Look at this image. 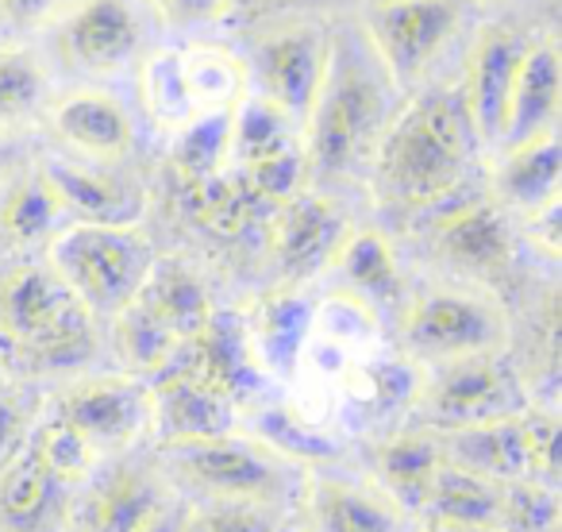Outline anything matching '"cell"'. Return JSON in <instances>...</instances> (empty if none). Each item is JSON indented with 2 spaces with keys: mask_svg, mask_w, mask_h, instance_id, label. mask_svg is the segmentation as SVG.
<instances>
[{
  "mask_svg": "<svg viewBox=\"0 0 562 532\" xmlns=\"http://www.w3.org/2000/svg\"><path fill=\"white\" fill-rule=\"evenodd\" d=\"M559 93H562V63L554 40L551 35H539V40L524 43L513 89H508L501 151L520 147V143H531L539 135H551L554 120H559Z\"/></svg>",
  "mask_w": 562,
  "mask_h": 532,
  "instance_id": "17",
  "label": "cell"
},
{
  "mask_svg": "<svg viewBox=\"0 0 562 532\" xmlns=\"http://www.w3.org/2000/svg\"><path fill=\"white\" fill-rule=\"evenodd\" d=\"M66 212L58 204L50 181L43 178V170H32L24 178H12V186L4 189V204H0V232L12 247H35V243H50V235L58 232Z\"/></svg>",
  "mask_w": 562,
  "mask_h": 532,
  "instance_id": "31",
  "label": "cell"
},
{
  "mask_svg": "<svg viewBox=\"0 0 562 532\" xmlns=\"http://www.w3.org/2000/svg\"><path fill=\"white\" fill-rule=\"evenodd\" d=\"M47 101V74L27 47H0V132L24 124Z\"/></svg>",
  "mask_w": 562,
  "mask_h": 532,
  "instance_id": "35",
  "label": "cell"
},
{
  "mask_svg": "<svg viewBox=\"0 0 562 532\" xmlns=\"http://www.w3.org/2000/svg\"><path fill=\"white\" fill-rule=\"evenodd\" d=\"M55 43L81 74H116L135 58L143 27L127 0H78L58 16Z\"/></svg>",
  "mask_w": 562,
  "mask_h": 532,
  "instance_id": "10",
  "label": "cell"
},
{
  "mask_svg": "<svg viewBox=\"0 0 562 532\" xmlns=\"http://www.w3.org/2000/svg\"><path fill=\"white\" fill-rule=\"evenodd\" d=\"M459 27L454 0H378L367 12V43L390 86H413Z\"/></svg>",
  "mask_w": 562,
  "mask_h": 532,
  "instance_id": "8",
  "label": "cell"
},
{
  "mask_svg": "<svg viewBox=\"0 0 562 532\" xmlns=\"http://www.w3.org/2000/svg\"><path fill=\"white\" fill-rule=\"evenodd\" d=\"M227 140H232V109L201 112L189 124H181L170 143V163L178 170V178L186 186H196V181L224 174Z\"/></svg>",
  "mask_w": 562,
  "mask_h": 532,
  "instance_id": "33",
  "label": "cell"
},
{
  "mask_svg": "<svg viewBox=\"0 0 562 532\" xmlns=\"http://www.w3.org/2000/svg\"><path fill=\"white\" fill-rule=\"evenodd\" d=\"M4 352H9V347H4V340H0V359H4Z\"/></svg>",
  "mask_w": 562,
  "mask_h": 532,
  "instance_id": "50",
  "label": "cell"
},
{
  "mask_svg": "<svg viewBox=\"0 0 562 532\" xmlns=\"http://www.w3.org/2000/svg\"><path fill=\"white\" fill-rule=\"evenodd\" d=\"M58 4H63V0H0V16L16 27H32V24H43Z\"/></svg>",
  "mask_w": 562,
  "mask_h": 532,
  "instance_id": "44",
  "label": "cell"
},
{
  "mask_svg": "<svg viewBox=\"0 0 562 532\" xmlns=\"http://www.w3.org/2000/svg\"><path fill=\"white\" fill-rule=\"evenodd\" d=\"M293 147H305V140H301V128L290 117H281L258 93H243L235 101L232 140H227V163H235V170H247V166L266 163V158Z\"/></svg>",
  "mask_w": 562,
  "mask_h": 532,
  "instance_id": "30",
  "label": "cell"
},
{
  "mask_svg": "<svg viewBox=\"0 0 562 532\" xmlns=\"http://www.w3.org/2000/svg\"><path fill=\"white\" fill-rule=\"evenodd\" d=\"M324 66H328V40L321 32L290 27V32L270 35L255 58L258 97L270 101L281 117H290L297 128H305L316 89H321Z\"/></svg>",
  "mask_w": 562,
  "mask_h": 532,
  "instance_id": "11",
  "label": "cell"
},
{
  "mask_svg": "<svg viewBox=\"0 0 562 532\" xmlns=\"http://www.w3.org/2000/svg\"><path fill=\"white\" fill-rule=\"evenodd\" d=\"M347 240V220L336 201L324 193H293L273 212L270 247L278 266L290 278H313L328 270L336 251Z\"/></svg>",
  "mask_w": 562,
  "mask_h": 532,
  "instance_id": "13",
  "label": "cell"
},
{
  "mask_svg": "<svg viewBox=\"0 0 562 532\" xmlns=\"http://www.w3.org/2000/svg\"><path fill=\"white\" fill-rule=\"evenodd\" d=\"M135 298H139L181 344H189L212 317V301H209V293H204L201 278H196L186 263H173V258L170 263H158L155 258L147 282H143V290L135 293Z\"/></svg>",
  "mask_w": 562,
  "mask_h": 532,
  "instance_id": "29",
  "label": "cell"
},
{
  "mask_svg": "<svg viewBox=\"0 0 562 532\" xmlns=\"http://www.w3.org/2000/svg\"><path fill=\"white\" fill-rule=\"evenodd\" d=\"M40 170L50 181L70 224H139L143 209H147L143 189L112 174L109 166L47 158Z\"/></svg>",
  "mask_w": 562,
  "mask_h": 532,
  "instance_id": "16",
  "label": "cell"
},
{
  "mask_svg": "<svg viewBox=\"0 0 562 532\" xmlns=\"http://www.w3.org/2000/svg\"><path fill=\"white\" fill-rule=\"evenodd\" d=\"M416 517H420V524H497L501 483L443 459Z\"/></svg>",
  "mask_w": 562,
  "mask_h": 532,
  "instance_id": "27",
  "label": "cell"
},
{
  "mask_svg": "<svg viewBox=\"0 0 562 532\" xmlns=\"http://www.w3.org/2000/svg\"><path fill=\"white\" fill-rule=\"evenodd\" d=\"M166 513V494L147 470H112L78 509L74 532H143Z\"/></svg>",
  "mask_w": 562,
  "mask_h": 532,
  "instance_id": "23",
  "label": "cell"
},
{
  "mask_svg": "<svg viewBox=\"0 0 562 532\" xmlns=\"http://www.w3.org/2000/svg\"><path fill=\"white\" fill-rule=\"evenodd\" d=\"M258 440L285 459H328V455H336V444L290 409H266L258 417Z\"/></svg>",
  "mask_w": 562,
  "mask_h": 532,
  "instance_id": "38",
  "label": "cell"
},
{
  "mask_svg": "<svg viewBox=\"0 0 562 532\" xmlns=\"http://www.w3.org/2000/svg\"><path fill=\"white\" fill-rule=\"evenodd\" d=\"M559 201H551L547 209H539V212H531L528 217V235H531V243H536L539 251H543L547 258H554L559 255Z\"/></svg>",
  "mask_w": 562,
  "mask_h": 532,
  "instance_id": "43",
  "label": "cell"
},
{
  "mask_svg": "<svg viewBox=\"0 0 562 532\" xmlns=\"http://www.w3.org/2000/svg\"><path fill=\"white\" fill-rule=\"evenodd\" d=\"M47 266L93 317H116L147 282L155 247L139 224H66L50 235Z\"/></svg>",
  "mask_w": 562,
  "mask_h": 532,
  "instance_id": "4",
  "label": "cell"
},
{
  "mask_svg": "<svg viewBox=\"0 0 562 532\" xmlns=\"http://www.w3.org/2000/svg\"><path fill=\"white\" fill-rule=\"evenodd\" d=\"M170 532H273V521L262 506H239V501H216L196 513H178Z\"/></svg>",
  "mask_w": 562,
  "mask_h": 532,
  "instance_id": "39",
  "label": "cell"
},
{
  "mask_svg": "<svg viewBox=\"0 0 562 532\" xmlns=\"http://www.w3.org/2000/svg\"><path fill=\"white\" fill-rule=\"evenodd\" d=\"M420 409L443 432L520 417L528 406H524L520 378L513 375V367L497 352H490L439 363V375L420 386Z\"/></svg>",
  "mask_w": 562,
  "mask_h": 532,
  "instance_id": "7",
  "label": "cell"
},
{
  "mask_svg": "<svg viewBox=\"0 0 562 532\" xmlns=\"http://www.w3.org/2000/svg\"><path fill=\"white\" fill-rule=\"evenodd\" d=\"M524 447H528V478L559 486V421L543 409H524Z\"/></svg>",
  "mask_w": 562,
  "mask_h": 532,
  "instance_id": "40",
  "label": "cell"
},
{
  "mask_svg": "<svg viewBox=\"0 0 562 532\" xmlns=\"http://www.w3.org/2000/svg\"><path fill=\"white\" fill-rule=\"evenodd\" d=\"M447 532H505L501 524H443Z\"/></svg>",
  "mask_w": 562,
  "mask_h": 532,
  "instance_id": "46",
  "label": "cell"
},
{
  "mask_svg": "<svg viewBox=\"0 0 562 532\" xmlns=\"http://www.w3.org/2000/svg\"><path fill=\"white\" fill-rule=\"evenodd\" d=\"M178 363L209 386H216L220 394H227L232 401L255 394L258 378H262V367L250 352L247 321L235 313H212L209 324L178 352Z\"/></svg>",
  "mask_w": 562,
  "mask_h": 532,
  "instance_id": "20",
  "label": "cell"
},
{
  "mask_svg": "<svg viewBox=\"0 0 562 532\" xmlns=\"http://www.w3.org/2000/svg\"><path fill=\"white\" fill-rule=\"evenodd\" d=\"M16 163H20L16 140H12L9 132H0V193L12 186V178H16Z\"/></svg>",
  "mask_w": 562,
  "mask_h": 532,
  "instance_id": "45",
  "label": "cell"
},
{
  "mask_svg": "<svg viewBox=\"0 0 562 532\" xmlns=\"http://www.w3.org/2000/svg\"><path fill=\"white\" fill-rule=\"evenodd\" d=\"M385 124H390V81L378 78V63L351 47L328 43V66L301 128L308 170L321 178L351 174L374 155Z\"/></svg>",
  "mask_w": 562,
  "mask_h": 532,
  "instance_id": "2",
  "label": "cell"
},
{
  "mask_svg": "<svg viewBox=\"0 0 562 532\" xmlns=\"http://www.w3.org/2000/svg\"><path fill=\"white\" fill-rule=\"evenodd\" d=\"M27 417H24V406H20V394L12 386H0V467L16 452L20 444L27 440Z\"/></svg>",
  "mask_w": 562,
  "mask_h": 532,
  "instance_id": "42",
  "label": "cell"
},
{
  "mask_svg": "<svg viewBox=\"0 0 562 532\" xmlns=\"http://www.w3.org/2000/svg\"><path fill=\"white\" fill-rule=\"evenodd\" d=\"M474 132L459 93L424 89L393 112L374 143V186L401 209H439L470 181Z\"/></svg>",
  "mask_w": 562,
  "mask_h": 532,
  "instance_id": "1",
  "label": "cell"
},
{
  "mask_svg": "<svg viewBox=\"0 0 562 532\" xmlns=\"http://www.w3.org/2000/svg\"><path fill=\"white\" fill-rule=\"evenodd\" d=\"M405 347L416 359L451 363L490 355L505 344V317L474 290H428L405 309Z\"/></svg>",
  "mask_w": 562,
  "mask_h": 532,
  "instance_id": "6",
  "label": "cell"
},
{
  "mask_svg": "<svg viewBox=\"0 0 562 532\" xmlns=\"http://www.w3.org/2000/svg\"><path fill=\"white\" fill-rule=\"evenodd\" d=\"M150 424L162 432V444L227 436L235 424V401L173 359L158 370L150 390Z\"/></svg>",
  "mask_w": 562,
  "mask_h": 532,
  "instance_id": "14",
  "label": "cell"
},
{
  "mask_svg": "<svg viewBox=\"0 0 562 532\" xmlns=\"http://www.w3.org/2000/svg\"><path fill=\"white\" fill-rule=\"evenodd\" d=\"M416 532H447V529H443V524H420Z\"/></svg>",
  "mask_w": 562,
  "mask_h": 532,
  "instance_id": "49",
  "label": "cell"
},
{
  "mask_svg": "<svg viewBox=\"0 0 562 532\" xmlns=\"http://www.w3.org/2000/svg\"><path fill=\"white\" fill-rule=\"evenodd\" d=\"M559 178H562V147L559 135H539L520 147H505V158L497 166V197L508 209L531 212L547 209L559 201Z\"/></svg>",
  "mask_w": 562,
  "mask_h": 532,
  "instance_id": "25",
  "label": "cell"
},
{
  "mask_svg": "<svg viewBox=\"0 0 562 532\" xmlns=\"http://www.w3.org/2000/svg\"><path fill=\"white\" fill-rule=\"evenodd\" d=\"M413 517L378 483L324 475L305 490L308 532H408Z\"/></svg>",
  "mask_w": 562,
  "mask_h": 532,
  "instance_id": "18",
  "label": "cell"
},
{
  "mask_svg": "<svg viewBox=\"0 0 562 532\" xmlns=\"http://www.w3.org/2000/svg\"><path fill=\"white\" fill-rule=\"evenodd\" d=\"M97 317L47 263H20L0 275V340L43 367H78L93 355Z\"/></svg>",
  "mask_w": 562,
  "mask_h": 532,
  "instance_id": "3",
  "label": "cell"
},
{
  "mask_svg": "<svg viewBox=\"0 0 562 532\" xmlns=\"http://www.w3.org/2000/svg\"><path fill=\"white\" fill-rule=\"evenodd\" d=\"M50 417L74 429L93 455L127 447L150 424V390L135 375L78 378L58 394Z\"/></svg>",
  "mask_w": 562,
  "mask_h": 532,
  "instance_id": "9",
  "label": "cell"
},
{
  "mask_svg": "<svg viewBox=\"0 0 562 532\" xmlns=\"http://www.w3.org/2000/svg\"><path fill=\"white\" fill-rule=\"evenodd\" d=\"M112 340H116V352L124 359V367L135 370V375H158L186 347L139 298H132L112 317Z\"/></svg>",
  "mask_w": 562,
  "mask_h": 532,
  "instance_id": "32",
  "label": "cell"
},
{
  "mask_svg": "<svg viewBox=\"0 0 562 532\" xmlns=\"http://www.w3.org/2000/svg\"><path fill=\"white\" fill-rule=\"evenodd\" d=\"M477 4H501V0H477Z\"/></svg>",
  "mask_w": 562,
  "mask_h": 532,
  "instance_id": "51",
  "label": "cell"
},
{
  "mask_svg": "<svg viewBox=\"0 0 562 532\" xmlns=\"http://www.w3.org/2000/svg\"><path fill=\"white\" fill-rule=\"evenodd\" d=\"M66 478L47 463L35 429L0 467V524L4 532H50L66 509Z\"/></svg>",
  "mask_w": 562,
  "mask_h": 532,
  "instance_id": "15",
  "label": "cell"
},
{
  "mask_svg": "<svg viewBox=\"0 0 562 532\" xmlns=\"http://www.w3.org/2000/svg\"><path fill=\"white\" fill-rule=\"evenodd\" d=\"M166 459L178 478L201 486L216 501H239V506H270L293 478L285 455L266 447L262 440H239L232 432L166 444Z\"/></svg>",
  "mask_w": 562,
  "mask_h": 532,
  "instance_id": "5",
  "label": "cell"
},
{
  "mask_svg": "<svg viewBox=\"0 0 562 532\" xmlns=\"http://www.w3.org/2000/svg\"><path fill=\"white\" fill-rule=\"evenodd\" d=\"M186 55V74H189V89H193L196 112H220V109H235L247 89H243V66L235 63L224 51H181Z\"/></svg>",
  "mask_w": 562,
  "mask_h": 532,
  "instance_id": "36",
  "label": "cell"
},
{
  "mask_svg": "<svg viewBox=\"0 0 562 532\" xmlns=\"http://www.w3.org/2000/svg\"><path fill=\"white\" fill-rule=\"evenodd\" d=\"M505 532H554L559 529V486L516 478L501 483V517Z\"/></svg>",
  "mask_w": 562,
  "mask_h": 532,
  "instance_id": "37",
  "label": "cell"
},
{
  "mask_svg": "<svg viewBox=\"0 0 562 532\" xmlns=\"http://www.w3.org/2000/svg\"><path fill=\"white\" fill-rule=\"evenodd\" d=\"M147 4L170 27H196V24L216 20L220 12H224L227 0H147Z\"/></svg>",
  "mask_w": 562,
  "mask_h": 532,
  "instance_id": "41",
  "label": "cell"
},
{
  "mask_svg": "<svg viewBox=\"0 0 562 532\" xmlns=\"http://www.w3.org/2000/svg\"><path fill=\"white\" fill-rule=\"evenodd\" d=\"M139 93H143V109L150 112L158 128H170L178 132L181 124H189L196 112L193 89H189V74H186V55L181 51H158L143 63L139 70Z\"/></svg>",
  "mask_w": 562,
  "mask_h": 532,
  "instance_id": "34",
  "label": "cell"
},
{
  "mask_svg": "<svg viewBox=\"0 0 562 532\" xmlns=\"http://www.w3.org/2000/svg\"><path fill=\"white\" fill-rule=\"evenodd\" d=\"M50 128L66 147H74L81 158L101 166L124 158L135 140L132 117L124 112V104L112 101L109 93H97V89L63 97L50 109Z\"/></svg>",
  "mask_w": 562,
  "mask_h": 532,
  "instance_id": "21",
  "label": "cell"
},
{
  "mask_svg": "<svg viewBox=\"0 0 562 532\" xmlns=\"http://www.w3.org/2000/svg\"><path fill=\"white\" fill-rule=\"evenodd\" d=\"M331 270L344 278L347 298L359 306H397L405 298V278H401L397 255L382 232H347L344 247L331 258Z\"/></svg>",
  "mask_w": 562,
  "mask_h": 532,
  "instance_id": "24",
  "label": "cell"
},
{
  "mask_svg": "<svg viewBox=\"0 0 562 532\" xmlns=\"http://www.w3.org/2000/svg\"><path fill=\"white\" fill-rule=\"evenodd\" d=\"M436 251L467 275H497L508 263V224L501 204L482 197L447 201L436 217Z\"/></svg>",
  "mask_w": 562,
  "mask_h": 532,
  "instance_id": "19",
  "label": "cell"
},
{
  "mask_svg": "<svg viewBox=\"0 0 562 532\" xmlns=\"http://www.w3.org/2000/svg\"><path fill=\"white\" fill-rule=\"evenodd\" d=\"M173 517H178V513H170V509H166V513H162V517H155V521H150V524H147V529H143V532H170Z\"/></svg>",
  "mask_w": 562,
  "mask_h": 532,
  "instance_id": "47",
  "label": "cell"
},
{
  "mask_svg": "<svg viewBox=\"0 0 562 532\" xmlns=\"http://www.w3.org/2000/svg\"><path fill=\"white\" fill-rule=\"evenodd\" d=\"M439 463H443V452H439L436 432H405V436L385 440L374 452V483L408 517H416Z\"/></svg>",
  "mask_w": 562,
  "mask_h": 532,
  "instance_id": "28",
  "label": "cell"
},
{
  "mask_svg": "<svg viewBox=\"0 0 562 532\" xmlns=\"http://www.w3.org/2000/svg\"><path fill=\"white\" fill-rule=\"evenodd\" d=\"M313 306L290 290L258 301V309L247 321L250 352H255L258 367L278 370V375L297 367L301 352L308 344V332H313Z\"/></svg>",
  "mask_w": 562,
  "mask_h": 532,
  "instance_id": "26",
  "label": "cell"
},
{
  "mask_svg": "<svg viewBox=\"0 0 562 532\" xmlns=\"http://www.w3.org/2000/svg\"><path fill=\"white\" fill-rule=\"evenodd\" d=\"M524 40L508 27H482L474 40V51L467 58V81L459 89L462 112L470 120L477 147H501V132H505V109H508V89L516 78V63H520Z\"/></svg>",
  "mask_w": 562,
  "mask_h": 532,
  "instance_id": "12",
  "label": "cell"
},
{
  "mask_svg": "<svg viewBox=\"0 0 562 532\" xmlns=\"http://www.w3.org/2000/svg\"><path fill=\"white\" fill-rule=\"evenodd\" d=\"M436 440L443 459L462 470H474V475L493 478V483L528 478V447H524L520 417L467 424V429H443L436 432Z\"/></svg>",
  "mask_w": 562,
  "mask_h": 532,
  "instance_id": "22",
  "label": "cell"
},
{
  "mask_svg": "<svg viewBox=\"0 0 562 532\" xmlns=\"http://www.w3.org/2000/svg\"><path fill=\"white\" fill-rule=\"evenodd\" d=\"M9 251H12V243L4 240V232H0V266H4V258H9ZM0 275H4V270H0Z\"/></svg>",
  "mask_w": 562,
  "mask_h": 532,
  "instance_id": "48",
  "label": "cell"
}]
</instances>
